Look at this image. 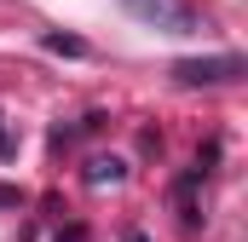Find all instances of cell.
Masks as SVG:
<instances>
[{
	"label": "cell",
	"instance_id": "4",
	"mask_svg": "<svg viewBox=\"0 0 248 242\" xmlns=\"http://www.w3.org/2000/svg\"><path fill=\"white\" fill-rule=\"evenodd\" d=\"M46 52H69V58H81L87 46H81L75 35H46Z\"/></svg>",
	"mask_w": 248,
	"mask_h": 242
},
{
	"label": "cell",
	"instance_id": "5",
	"mask_svg": "<svg viewBox=\"0 0 248 242\" xmlns=\"http://www.w3.org/2000/svg\"><path fill=\"white\" fill-rule=\"evenodd\" d=\"M12 156H17V133L6 127V116H0V162H12Z\"/></svg>",
	"mask_w": 248,
	"mask_h": 242
},
{
	"label": "cell",
	"instance_id": "1",
	"mask_svg": "<svg viewBox=\"0 0 248 242\" xmlns=\"http://www.w3.org/2000/svg\"><path fill=\"white\" fill-rule=\"evenodd\" d=\"M122 6L156 35H196L202 29V12L190 0H122Z\"/></svg>",
	"mask_w": 248,
	"mask_h": 242
},
{
	"label": "cell",
	"instance_id": "3",
	"mask_svg": "<svg viewBox=\"0 0 248 242\" xmlns=\"http://www.w3.org/2000/svg\"><path fill=\"white\" fill-rule=\"evenodd\" d=\"M122 179H127L122 156H93V162H87V184H122Z\"/></svg>",
	"mask_w": 248,
	"mask_h": 242
},
{
	"label": "cell",
	"instance_id": "6",
	"mask_svg": "<svg viewBox=\"0 0 248 242\" xmlns=\"http://www.w3.org/2000/svg\"><path fill=\"white\" fill-rule=\"evenodd\" d=\"M127 242H144V237H139V231H133V237H127Z\"/></svg>",
	"mask_w": 248,
	"mask_h": 242
},
{
	"label": "cell",
	"instance_id": "2",
	"mask_svg": "<svg viewBox=\"0 0 248 242\" xmlns=\"http://www.w3.org/2000/svg\"><path fill=\"white\" fill-rule=\"evenodd\" d=\"M248 63L237 52H214V58H179L173 63V81L179 87H225V81H243Z\"/></svg>",
	"mask_w": 248,
	"mask_h": 242
}]
</instances>
